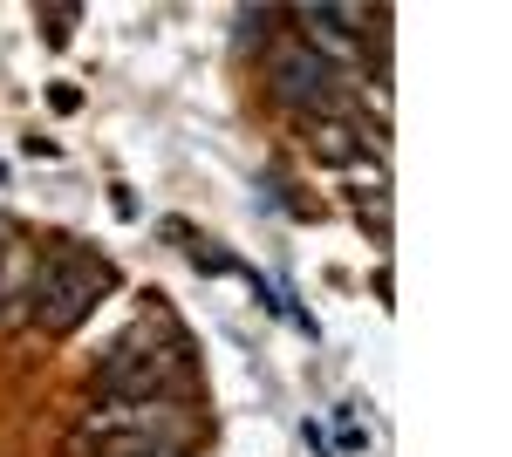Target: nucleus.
<instances>
[{"instance_id":"423d86ee","label":"nucleus","mask_w":512,"mask_h":457,"mask_svg":"<svg viewBox=\"0 0 512 457\" xmlns=\"http://www.w3.org/2000/svg\"><path fill=\"white\" fill-rule=\"evenodd\" d=\"M14 267H21V246H14V232L0 226V301H14Z\"/></svg>"},{"instance_id":"39448f33","label":"nucleus","mask_w":512,"mask_h":457,"mask_svg":"<svg viewBox=\"0 0 512 457\" xmlns=\"http://www.w3.org/2000/svg\"><path fill=\"white\" fill-rule=\"evenodd\" d=\"M274 21H287L280 7H246L239 14V48H267L274 41Z\"/></svg>"},{"instance_id":"7ed1b4c3","label":"nucleus","mask_w":512,"mask_h":457,"mask_svg":"<svg viewBox=\"0 0 512 457\" xmlns=\"http://www.w3.org/2000/svg\"><path fill=\"white\" fill-rule=\"evenodd\" d=\"M96 396H130V403H144V396H178V382H185V342L171 335V328H137V335H123L103 362H96Z\"/></svg>"},{"instance_id":"f257e3e1","label":"nucleus","mask_w":512,"mask_h":457,"mask_svg":"<svg viewBox=\"0 0 512 457\" xmlns=\"http://www.w3.org/2000/svg\"><path fill=\"white\" fill-rule=\"evenodd\" d=\"M198 417L178 396H96L82 403V417L69 423L62 451L69 457H192Z\"/></svg>"},{"instance_id":"f03ea898","label":"nucleus","mask_w":512,"mask_h":457,"mask_svg":"<svg viewBox=\"0 0 512 457\" xmlns=\"http://www.w3.org/2000/svg\"><path fill=\"white\" fill-rule=\"evenodd\" d=\"M110 260H96L89 246L76 239H62V246H48L41 253V267L28 273V321H35L41 335H76L82 321H89V307L110 294Z\"/></svg>"},{"instance_id":"20e7f679","label":"nucleus","mask_w":512,"mask_h":457,"mask_svg":"<svg viewBox=\"0 0 512 457\" xmlns=\"http://www.w3.org/2000/svg\"><path fill=\"white\" fill-rule=\"evenodd\" d=\"M267 96L280 110L328 116L335 96H342V69H328L308 41H280V48H267Z\"/></svg>"}]
</instances>
